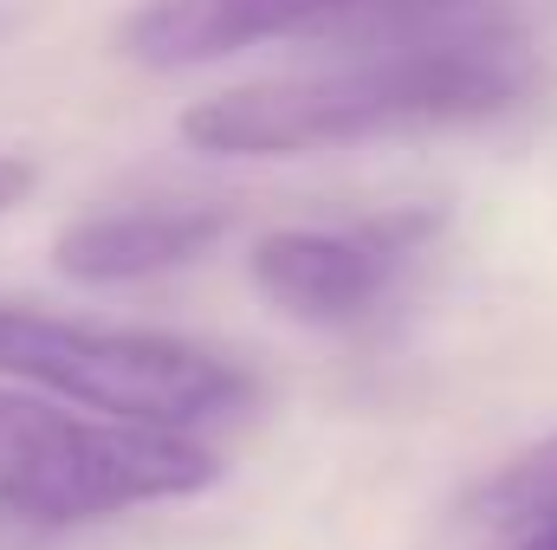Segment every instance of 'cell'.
Here are the masks:
<instances>
[{
	"mask_svg": "<svg viewBox=\"0 0 557 550\" xmlns=\"http://www.w3.org/2000/svg\"><path fill=\"white\" fill-rule=\"evenodd\" d=\"M539 91V52L512 20L383 46V52H337L311 72L247 78L182 111V142L201 155H324L350 142L409 137L480 124Z\"/></svg>",
	"mask_w": 557,
	"mask_h": 550,
	"instance_id": "1",
	"label": "cell"
},
{
	"mask_svg": "<svg viewBox=\"0 0 557 550\" xmlns=\"http://www.w3.org/2000/svg\"><path fill=\"white\" fill-rule=\"evenodd\" d=\"M221 479L208 440L65 409L33 389H0V512L26 525H98L117 512L195 499Z\"/></svg>",
	"mask_w": 557,
	"mask_h": 550,
	"instance_id": "2",
	"label": "cell"
},
{
	"mask_svg": "<svg viewBox=\"0 0 557 550\" xmlns=\"http://www.w3.org/2000/svg\"><path fill=\"white\" fill-rule=\"evenodd\" d=\"M0 376L72 409L137 421V427H175V434L214 427L253 402L247 370H234L227 357L188 337L78 324L26 304H0Z\"/></svg>",
	"mask_w": 557,
	"mask_h": 550,
	"instance_id": "3",
	"label": "cell"
},
{
	"mask_svg": "<svg viewBox=\"0 0 557 550\" xmlns=\"http://www.w3.org/2000/svg\"><path fill=\"white\" fill-rule=\"evenodd\" d=\"M493 20H506L499 0H137L124 20V52L149 72H195L278 39H305L337 59L473 33Z\"/></svg>",
	"mask_w": 557,
	"mask_h": 550,
	"instance_id": "4",
	"label": "cell"
},
{
	"mask_svg": "<svg viewBox=\"0 0 557 550\" xmlns=\"http://www.w3.org/2000/svg\"><path fill=\"white\" fill-rule=\"evenodd\" d=\"M428 227H434L428 214L370 221L357 234H344V227H273L253 240L247 273L260 285V298L298 324H357L389 298L403 260L416 253Z\"/></svg>",
	"mask_w": 557,
	"mask_h": 550,
	"instance_id": "5",
	"label": "cell"
},
{
	"mask_svg": "<svg viewBox=\"0 0 557 550\" xmlns=\"http://www.w3.org/2000/svg\"><path fill=\"white\" fill-rule=\"evenodd\" d=\"M227 208L214 201H149V208H111L78 214L52 240V266L72 285H143V278L182 273L227 234Z\"/></svg>",
	"mask_w": 557,
	"mask_h": 550,
	"instance_id": "6",
	"label": "cell"
},
{
	"mask_svg": "<svg viewBox=\"0 0 557 550\" xmlns=\"http://www.w3.org/2000/svg\"><path fill=\"white\" fill-rule=\"evenodd\" d=\"M480 518L486 532H499L506 545H525L539 532H557V434L539 440L532 453H519L486 492H480Z\"/></svg>",
	"mask_w": 557,
	"mask_h": 550,
	"instance_id": "7",
	"label": "cell"
},
{
	"mask_svg": "<svg viewBox=\"0 0 557 550\" xmlns=\"http://www.w3.org/2000/svg\"><path fill=\"white\" fill-rule=\"evenodd\" d=\"M33 182H39V168H33V162H20V155H0V214H13V208L33 195Z\"/></svg>",
	"mask_w": 557,
	"mask_h": 550,
	"instance_id": "8",
	"label": "cell"
},
{
	"mask_svg": "<svg viewBox=\"0 0 557 550\" xmlns=\"http://www.w3.org/2000/svg\"><path fill=\"white\" fill-rule=\"evenodd\" d=\"M512 550H557V532H539V538H525V545H512Z\"/></svg>",
	"mask_w": 557,
	"mask_h": 550,
	"instance_id": "9",
	"label": "cell"
}]
</instances>
